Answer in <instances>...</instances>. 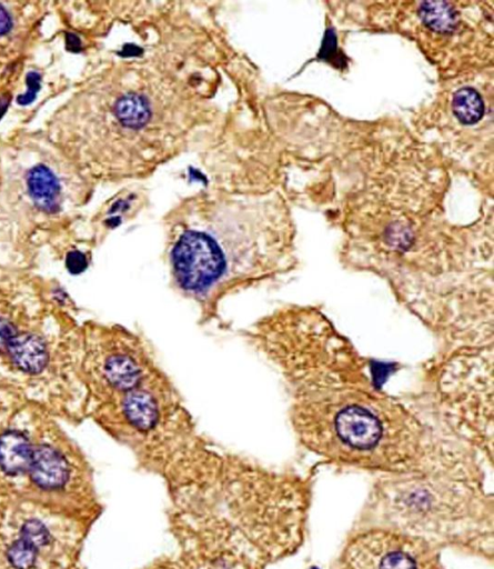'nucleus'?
I'll use <instances>...</instances> for the list:
<instances>
[{"mask_svg":"<svg viewBox=\"0 0 494 569\" xmlns=\"http://www.w3.org/2000/svg\"><path fill=\"white\" fill-rule=\"evenodd\" d=\"M244 336L284 379L292 428L309 451L337 464L400 473L435 443L432 426L383 391L373 361L319 307H279Z\"/></svg>","mask_w":494,"mask_h":569,"instance_id":"obj_1","label":"nucleus"},{"mask_svg":"<svg viewBox=\"0 0 494 569\" xmlns=\"http://www.w3.org/2000/svg\"><path fill=\"white\" fill-rule=\"evenodd\" d=\"M296 264L287 228L230 209H205L170 229V283L198 308L201 324L217 322L226 299L277 281Z\"/></svg>","mask_w":494,"mask_h":569,"instance_id":"obj_4","label":"nucleus"},{"mask_svg":"<svg viewBox=\"0 0 494 569\" xmlns=\"http://www.w3.org/2000/svg\"><path fill=\"white\" fill-rule=\"evenodd\" d=\"M453 113L462 124L475 125L485 115V104L475 89L462 88L453 96Z\"/></svg>","mask_w":494,"mask_h":569,"instance_id":"obj_11","label":"nucleus"},{"mask_svg":"<svg viewBox=\"0 0 494 569\" xmlns=\"http://www.w3.org/2000/svg\"><path fill=\"white\" fill-rule=\"evenodd\" d=\"M0 499L54 509L92 525L102 512L87 457L59 419L0 388Z\"/></svg>","mask_w":494,"mask_h":569,"instance_id":"obj_5","label":"nucleus"},{"mask_svg":"<svg viewBox=\"0 0 494 569\" xmlns=\"http://www.w3.org/2000/svg\"><path fill=\"white\" fill-rule=\"evenodd\" d=\"M426 372L431 404L449 433L492 452L493 346L441 349Z\"/></svg>","mask_w":494,"mask_h":569,"instance_id":"obj_7","label":"nucleus"},{"mask_svg":"<svg viewBox=\"0 0 494 569\" xmlns=\"http://www.w3.org/2000/svg\"><path fill=\"white\" fill-rule=\"evenodd\" d=\"M89 527L52 508L0 499V569H84Z\"/></svg>","mask_w":494,"mask_h":569,"instance_id":"obj_8","label":"nucleus"},{"mask_svg":"<svg viewBox=\"0 0 494 569\" xmlns=\"http://www.w3.org/2000/svg\"><path fill=\"white\" fill-rule=\"evenodd\" d=\"M86 418L148 467L169 472L205 441L153 347L123 325H83Z\"/></svg>","mask_w":494,"mask_h":569,"instance_id":"obj_2","label":"nucleus"},{"mask_svg":"<svg viewBox=\"0 0 494 569\" xmlns=\"http://www.w3.org/2000/svg\"><path fill=\"white\" fill-rule=\"evenodd\" d=\"M84 323L63 289L26 274L0 273V388L60 422L86 419Z\"/></svg>","mask_w":494,"mask_h":569,"instance_id":"obj_3","label":"nucleus"},{"mask_svg":"<svg viewBox=\"0 0 494 569\" xmlns=\"http://www.w3.org/2000/svg\"><path fill=\"white\" fill-rule=\"evenodd\" d=\"M106 83L89 89L80 103L94 109V119L103 121L114 142L124 144L123 151L149 161L154 144L167 143L174 133L171 127L179 126L176 92L164 78L144 69Z\"/></svg>","mask_w":494,"mask_h":569,"instance_id":"obj_6","label":"nucleus"},{"mask_svg":"<svg viewBox=\"0 0 494 569\" xmlns=\"http://www.w3.org/2000/svg\"><path fill=\"white\" fill-rule=\"evenodd\" d=\"M340 569H439L427 543L386 531L357 537L342 557Z\"/></svg>","mask_w":494,"mask_h":569,"instance_id":"obj_9","label":"nucleus"},{"mask_svg":"<svg viewBox=\"0 0 494 569\" xmlns=\"http://www.w3.org/2000/svg\"><path fill=\"white\" fill-rule=\"evenodd\" d=\"M419 15L422 22L437 33L449 34L457 28L458 14L448 3H423Z\"/></svg>","mask_w":494,"mask_h":569,"instance_id":"obj_10","label":"nucleus"}]
</instances>
